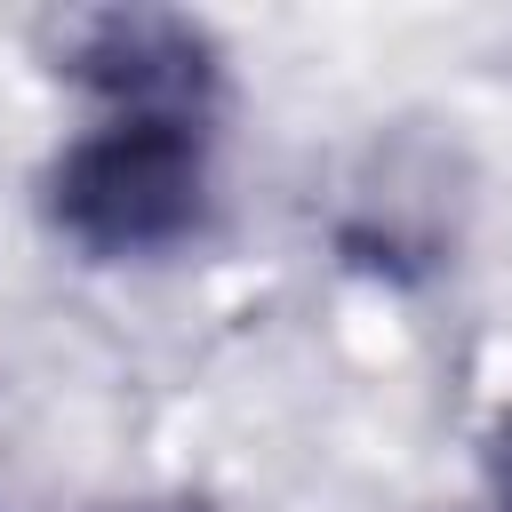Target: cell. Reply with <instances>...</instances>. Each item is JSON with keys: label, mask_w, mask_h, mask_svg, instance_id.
I'll return each instance as SVG.
<instances>
[{"label": "cell", "mask_w": 512, "mask_h": 512, "mask_svg": "<svg viewBox=\"0 0 512 512\" xmlns=\"http://www.w3.org/2000/svg\"><path fill=\"white\" fill-rule=\"evenodd\" d=\"M88 128L48 160L40 216L88 264H152L216 216V32L184 8H88L64 24Z\"/></svg>", "instance_id": "obj_1"}, {"label": "cell", "mask_w": 512, "mask_h": 512, "mask_svg": "<svg viewBox=\"0 0 512 512\" xmlns=\"http://www.w3.org/2000/svg\"><path fill=\"white\" fill-rule=\"evenodd\" d=\"M488 512H512V408H504L496 448H488Z\"/></svg>", "instance_id": "obj_2"}, {"label": "cell", "mask_w": 512, "mask_h": 512, "mask_svg": "<svg viewBox=\"0 0 512 512\" xmlns=\"http://www.w3.org/2000/svg\"><path fill=\"white\" fill-rule=\"evenodd\" d=\"M120 512H216V504H200V496H152V504H120Z\"/></svg>", "instance_id": "obj_3"}]
</instances>
